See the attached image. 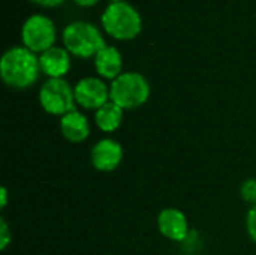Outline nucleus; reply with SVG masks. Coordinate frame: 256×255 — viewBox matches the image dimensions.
<instances>
[{"label":"nucleus","mask_w":256,"mask_h":255,"mask_svg":"<svg viewBox=\"0 0 256 255\" xmlns=\"http://www.w3.org/2000/svg\"><path fill=\"white\" fill-rule=\"evenodd\" d=\"M40 65L36 53L26 47L9 48L0 60L2 80L14 89H27L39 77Z\"/></svg>","instance_id":"nucleus-1"},{"label":"nucleus","mask_w":256,"mask_h":255,"mask_svg":"<svg viewBox=\"0 0 256 255\" xmlns=\"http://www.w3.org/2000/svg\"><path fill=\"white\" fill-rule=\"evenodd\" d=\"M38 5H42V6H57L60 3H63L64 0H32Z\"/></svg>","instance_id":"nucleus-18"},{"label":"nucleus","mask_w":256,"mask_h":255,"mask_svg":"<svg viewBox=\"0 0 256 255\" xmlns=\"http://www.w3.org/2000/svg\"><path fill=\"white\" fill-rule=\"evenodd\" d=\"M12 242V234L9 230V225L4 218L0 219V251H4L8 245Z\"/></svg>","instance_id":"nucleus-15"},{"label":"nucleus","mask_w":256,"mask_h":255,"mask_svg":"<svg viewBox=\"0 0 256 255\" xmlns=\"http://www.w3.org/2000/svg\"><path fill=\"white\" fill-rule=\"evenodd\" d=\"M102 26L110 36L128 41L141 32V15L132 5L114 2L104 11Z\"/></svg>","instance_id":"nucleus-4"},{"label":"nucleus","mask_w":256,"mask_h":255,"mask_svg":"<svg viewBox=\"0 0 256 255\" xmlns=\"http://www.w3.org/2000/svg\"><path fill=\"white\" fill-rule=\"evenodd\" d=\"M111 2L114 3V2H123V0H111Z\"/></svg>","instance_id":"nucleus-20"},{"label":"nucleus","mask_w":256,"mask_h":255,"mask_svg":"<svg viewBox=\"0 0 256 255\" xmlns=\"http://www.w3.org/2000/svg\"><path fill=\"white\" fill-rule=\"evenodd\" d=\"M21 39L26 48L42 54L44 51L50 50L56 41V26L48 17L34 14L22 24Z\"/></svg>","instance_id":"nucleus-6"},{"label":"nucleus","mask_w":256,"mask_h":255,"mask_svg":"<svg viewBox=\"0 0 256 255\" xmlns=\"http://www.w3.org/2000/svg\"><path fill=\"white\" fill-rule=\"evenodd\" d=\"M75 3H78L80 6H93V5H96L99 0H74Z\"/></svg>","instance_id":"nucleus-19"},{"label":"nucleus","mask_w":256,"mask_h":255,"mask_svg":"<svg viewBox=\"0 0 256 255\" xmlns=\"http://www.w3.org/2000/svg\"><path fill=\"white\" fill-rule=\"evenodd\" d=\"M246 228H248V234L250 236V239L256 243V204H254L248 213L246 218Z\"/></svg>","instance_id":"nucleus-16"},{"label":"nucleus","mask_w":256,"mask_h":255,"mask_svg":"<svg viewBox=\"0 0 256 255\" xmlns=\"http://www.w3.org/2000/svg\"><path fill=\"white\" fill-rule=\"evenodd\" d=\"M40 71L50 78H63L70 68L69 51L60 47H51L39 56Z\"/></svg>","instance_id":"nucleus-10"},{"label":"nucleus","mask_w":256,"mask_h":255,"mask_svg":"<svg viewBox=\"0 0 256 255\" xmlns=\"http://www.w3.org/2000/svg\"><path fill=\"white\" fill-rule=\"evenodd\" d=\"M94 66L100 77L106 80H116L122 74V54L116 47H104L96 56H94Z\"/></svg>","instance_id":"nucleus-12"},{"label":"nucleus","mask_w":256,"mask_h":255,"mask_svg":"<svg viewBox=\"0 0 256 255\" xmlns=\"http://www.w3.org/2000/svg\"><path fill=\"white\" fill-rule=\"evenodd\" d=\"M150 84L138 72H123L110 86V101L123 110H134L147 102Z\"/></svg>","instance_id":"nucleus-3"},{"label":"nucleus","mask_w":256,"mask_h":255,"mask_svg":"<svg viewBox=\"0 0 256 255\" xmlns=\"http://www.w3.org/2000/svg\"><path fill=\"white\" fill-rule=\"evenodd\" d=\"M92 164L99 171H114L123 159V149L120 143L112 138H104L98 141L90 152Z\"/></svg>","instance_id":"nucleus-8"},{"label":"nucleus","mask_w":256,"mask_h":255,"mask_svg":"<svg viewBox=\"0 0 256 255\" xmlns=\"http://www.w3.org/2000/svg\"><path fill=\"white\" fill-rule=\"evenodd\" d=\"M74 92L76 105L84 110H99L102 105L110 102V87L96 77L81 78L75 84Z\"/></svg>","instance_id":"nucleus-7"},{"label":"nucleus","mask_w":256,"mask_h":255,"mask_svg":"<svg viewBox=\"0 0 256 255\" xmlns=\"http://www.w3.org/2000/svg\"><path fill=\"white\" fill-rule=\"evenodd\" d=\"M39 102L51 116H66L76 110L75 92L64 78H48L39 90Z\"/></svg>","instance_id":"nucleus-5"},{"label":"nucleus","mask_w":256,"mask_h":255,"mask_svg":"<svg viewBox=\"0 0 256 255\" xmlns=\"http://www.w3.org/2000/svg\"><path fill=\"white\" fill-rule=\"evenodd\" d=\"M60 131L68 141L82 143L90 135V123L81 111L75 110L60 117Z\"/></svg>","instance_id":"nucleus-11"},{"label":"nucleus","mask_w":256,"mask_h":255,"mask_svg":"<svg viewBox=\"0 0 256 255\" xmlns=\"http://www.w3.org/2000/svg\"><path fill=\"white\" fill-rule=\"evenodd\" d=\"M123 111L124 110L120 108L112 101L106 102L105 105H102L94 113L96 126L100 131H104V132H114V131H117L120 128L122 122H123Z\"/></svg>","instance_id":"nucleus-13"},{"label":"nucleus","mask_w":256,"mask_h":255,"mask_svg":"<svg viewBox=\"0 0 256 255\" xmlns=\"http://www.w3.org/2000/svg\"><path fill=\"white\" fill-rule=\"evenodd\" d=\"M8 197H9V195H8V189L3 186V188L0 189V207H2V209H4V207L8 206Z\"/></svg>","instance_id":"nucleus-17"},{"label":"nucleus","mask_w":256,"mask_h":255,"mask_svg":"<svg viewBox=\"0 0 256 255\" xmlns=\"http://www.w3.org/2000/svg\"><path fill=\"white\" fill-rule=\"evenodd\" d=\"M240 195L246 203L252 206L256 204V179H248L243 182L240 186Z\"/></svg>","instance_id":"nucleus-14"},{"label":"nucleus","mask_w":256,"mask_h":255,"mask_svg":"<svg viewBox=\"0 0 256 255\" xmlns=\"http://www.w3.org/2000/svg\"><path fill=\"white\" fill-rule=\"evenodd\" d=\"M63 44L70 54L82 59L96 56L106 47L99 29L88 21H74L68 24L63 30Z\"/></svg>","instance_id":"nucleus-2"},{"label":"nucleus","mask_w":256,"mask_h":255,"mask_svg":"<svg viewBox=\"0 0 256 255\" xmlns=\"http://www.w3.org/2000/svg\"><path fill=\"white\" fill-rule=\"evenodd\" d=\"M158 228L166 239L174 242H182L186 239L189 233V222L182 210L168 207L159 213Z\"/></svg>","instance_id":"nucleus-9"}]
</instances>
